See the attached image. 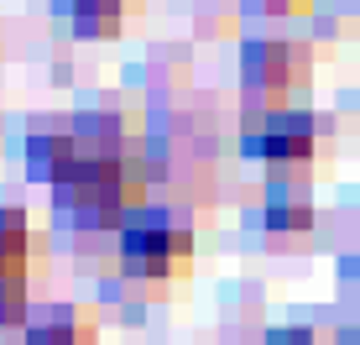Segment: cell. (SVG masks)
Listing matches in <instances>:
<instances>
[{
    "mask_svg": "<svg viewBox=\"0 0 360 345\" xmlns=\"http://www.w3.org/2000/svg\"><path fill=\"white\" fill-rule=\"evenodd\" d=\"M53 189L89 220H126L146 204V163L136 157V146H84L73 137L68 163L53 172Z\"/></svg>",
    "mask_w": 360,
    "mask_h": 345,
    "instance_id": "obj_1",
    "label": "cell"
},
{
    "mask_svg": "<svg viewBox=\"0 0 360 345\" xmlns=\"http://www.w3.org/2000/svg\"><path fill=\"white\" fill-rule=\"evenodd\" d=\"M115 251L136 282H172L193 267V225L167 204H141L120 220Z\"/></svg>",
    "mask_w": 360,
    "mask_h": 345,
    "instance_id": "obj_2",
    "label": "cell"
},
{
    "mask_svg": "<svg viewBox=\"0 0 360 345\" xmlns=\"http://www.w3.org/2000/svg\"><path fill=\"white\" fill-rule=\"evenodd\" d=\"M314 73V53L297 37H251L240 47V79L256 110H282Z\"/></svg>",
    "mask_w": 360,
    "mask_h": 345,
    "instance_id": "obj_3",
    "label": "cell"
},
{
    "mask_svg": "<svg viewBox=\"0 0 360 345\" xmlns=\"http://www.w3.org/2000/svg\"><path fill=\"white\" fill-rule=\"evenodd\" d=\"M251 142L266 163L277 168H303L329 146V126L303 105H282V110H251Z\"/></svg>",
    "mask_w": 360,
    "mask_h": 345,
    "instance_id": "obj_4",
    "label": "cell"
},
{
    "mask_svg": "<svg viewBox=\"0 0 360 345\" xmlns=\"http://www.w3.org/2000/svg\"><path fill=\"white\" fill-rule=\"evenodd\" d=\"M27 345H99V319L84 303H47L27 314Z\"/></svg>",
    "mask_w": 360,
    "mask_h": 345,
    "instance_id": "obj_5",
    "label": "cell"
},
{
    "mask_svg": "<svg viewBox=\"0 0 360 345\" xmlns=\"http://www.w3.org/2000/svg\"><path fill=\"white\" fill-rule=\"evenodd\" d=\"M37 225L21 204H0V272H32Z\"/></svg>",
    "mask_w": 360,
    "mask_h": 345,
    "instance_id": "obj_6",
    "label": "cell"
},
{
    "mask_svg": "<svg viewBox=\"0 0 360 345\" xmlns=\"http://www.w3.org/2000/svg\"><path fill=\"white\" fill-rule=\"evenodd\" d=\"M136 0H68V27L79 37H115Z\"/></svg>",
    "mask_w": 360,
    "mask_h": 345,
    "instance_id": "obj_7",
    "label": "cell"
},
{
    "mask_svg": "<svg viewBox=\"0 0 360 345\" xmlns=\"http://www.w3.org/2000/svg\"><path fill=\"white\" fill-rule=\"evenodd\" d=\"M266 220L271 225H314V204H308V194H288V189H277L266 199Z\"/></svg>",
    "mask_w": 360,
    "mask_h": 345,
    "instance_id": "obj_8",
    "label": "cell"
},
{
    "mask_svg": "<svg viewBox=\"0 0 360 345\" xmlns=\"http://www.w3.org/2000/svg\"><path fill=\"white\" fill-rule=\"evenodd\" d=\"M27 277L32 272H0V325L27 319Z\"/></svg>",
    "mask_w": 360,
    "mask_h": 345,
    "instance_id": "obj_9",
    "label": "cell"
},
{
    "mask_svg": "<svg viewBox=\"0 0 360 345\" xmlns=\"http://www.w3.org/2000/svg\"><path fill=\"white\" fill-rule=\"evenodd\" d=\"M266 345H314V330H282V335H271Z\"/></svg>",
    "mask_w": 360,
    "mask_h": 345,
    "instance_id": "obj_10",
    "label": "cell"
},
{
    "mask_svg": "<svg viewBox=\"0 0 360 345\" xmlns=\"http://www.w3.org/2000/svg\"><path fill=\"white\" fill-rule=\"evenodd\" d=\"M340 345H360V325H355V330H345V335H340Z\"/></svg>",
    "mask_w": 360,
    "mask_h": 345,
    "instance_id": "obj_11",
    "label": "cell"
},
{
    "mask_svg": "<svg viewBox=\"0 0 360 345\" xmlns=\"http://www.w3.org/2000/svg\"><path fill=\"white\" fill-rule=\"evenodd\" d=\"M277 6H308V0H277Z\"/></svg>",
    "mask_w": 360,
    "mask_h": 345,
    "instance_id": "obj_12",
    "label": "cell"
},
{
    "mask_svg": "<svg viewBox=\"0 0 360 345\" xmlns=\"http://www.w3.org/2000/svg\"><path fill=\"white\" fill-rule=\"evenodd\" d=\"M355 272H360V241H355Z\"/></svg>",
    "mask_w": 360,
    "mask_h": 345,
    "instance_id": "obj_13",
    "label": "cell"
}]
</instances>
